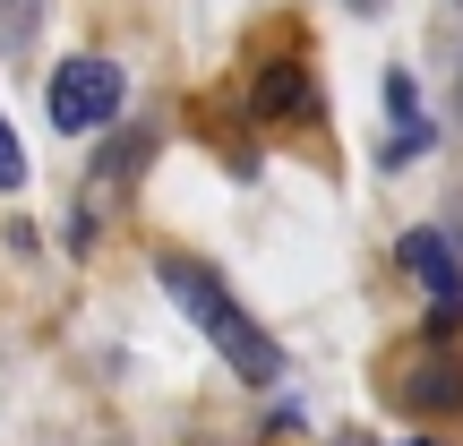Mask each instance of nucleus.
<instances>
[{"mask_svg":"<svg viewBox=\"0 0 463 446\" xmlns=\"http://www.w3.org/2000/svg\"><path fill=\"white\" fill-rule=\"evenodd\" d=\"M155 283H164V292H172V309H181L189 327H198L206 344L223 352V369H232V378L275 386V369H283L275 335H266L258 318H249L241 300L223 292V275H215V266H198V258H155Z\"/></svg>","mask_w":463,"mask_h":446,"instance_id":"obj_1","label":"nucleus"},{"mask_svg":"<svg viewBox=\"0 0 463 446\" xmlns=\"http://www.w3.org/2000/svg\"><path fill=\"white\" fill-rule=\"evenodd\" d=\"M120 69L112 61H95V52H78V61H61L52 69V86H43V112H52V129L61 138H95V129H112L120 120Z\"/></svg>","mask_w":463,"mask_h":446,"instance_id":"obj_2","label":"nucleus"},{"mask_svg":"<svg viewBox=\"0 0 463 446\" xmlns=\"http://www.w3.org/2000/svg\"><path fill=\"white\" fill-rule=\"evenodd\" d=\"M395 258H403V275H420V292H430V335H447L463 318V266H455V249L438 241V232H403Z\"/></svg>","mask_w":463,"mask_h":446,"instance_id":"obj_3","label":"nucleus"},{"mask_svg":"<svg viewBox=\"0 0 463 446\" xmlns=\"http://www.w3.org/2000/svg\"><path fill=\"white\" fill-rule=\"evenodd\" d=\"M412 378H395V403L403 413H420V421H438V413H455L463 403V369H455V352H438V335L430 344H412Z\"/></svg>","mask_w":463,"mask_h":446,"instance_id":"obj_4","label":"nucleus"},{"mask_svg":"<svg viewBox=\"0 0 463 446\" xmlns=\"http://www.w3.org/2000/svg\"><path fill=\"white\" fill-rule=\"evenodd\" d=\"M249 112L258 120H309L317 112V78L300 61H266L258 78H249Z\"/></svg>","mask_w":463,"mask_h":446,"instance_id":"obj_5","label":"nucleus"},{"mask_svg":"<svg viewBox=\"0 0 463 446\" xmlns=\"http://www.w3.org/2000/svg\"><path fill=\"white\" fill-rule=\"evenodd\" d=\"M386 112H395V138H386V164H412L420 147H430V120H420V95H412V78L403 69H386Z\"/></svg>","mask_w":463,"mask_h":446,"instance_id":"obj_6","label":"nucleus"},{"mask_svg":"<svg viewBox=\"0 0 463 446\" xmlns=\"http://www.w3.org/2000/svg\"><path fill=\"white\" fill-rule=\"evenodd\" d=\"M9 189H26V147H17V129L0 120V198H9Z\"/></svg>","mask_w":463,"mask_h":446,"instance_id":"obj_7","label":"nucleus"},{"mask_svg":"<svg viewBox=\"0 0 463 446\" xmlns=\"http://www.w3.org/2000/svg\"><path fill=\"white\" fill-rule=\"evenodd\" d=\"M412 446H438V438H412Z\"/></svg>","mask_w":463,"mask_h":446,"instance_id":"obj_8","label":"nucleus"}]
</instances>
